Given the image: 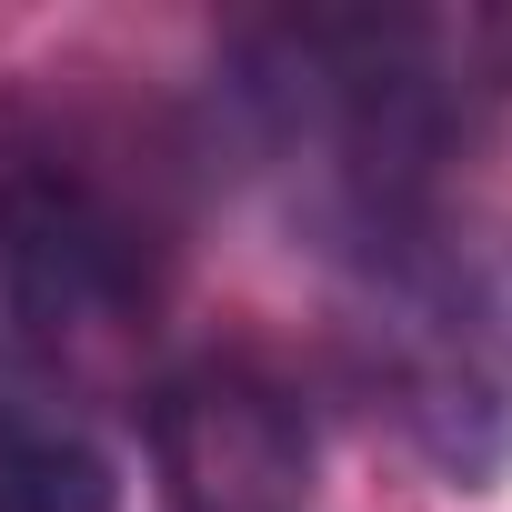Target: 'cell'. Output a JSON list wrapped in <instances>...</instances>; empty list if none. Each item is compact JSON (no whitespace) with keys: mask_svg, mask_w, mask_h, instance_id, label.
Returning <instances> with one entry per match:
<instances>
[{"mask_svg":"<svg viewBox=\"0 0 512 512\" xmlns=\"http://www.w3.org/2000/svg\"><path fill=\"white\" fill-rule=\"evenodd\" d=\"M121 482L101 442L51 402H0V512H111Z\"/></svg>","mask_w":512,"mask_h":512,"instance_id":"5","label":"cell"},{"mask_svg":"<svg viewBox=\"0 0 512 512\" xmlns=\"http://www.w3.org/2000/svg\"><path fill=\"white\" fill-rule=\"evenodd\" d=\"M362 362L402 442L452 482L512 472V221L442 211L362 262Z\"/></svg>","mask_w":512,"mask_h":512,"instance_id":"2","label":"cell"},{"mask_svg":"<svg viewBox=\"0 0 512 512\" xmlns=\"http://www.w3.org/2000/svg\"><path fill=\"white\" fill-rule=\"evenodd\" d=\"M161 512H312V422L262 362H191L151 402Z\"/></svg>","mask_w":512,"mask_h":512,"instance_id":"4","label":"cell"},{"mask_svg":"<svg viewBox=\"0 0 512 512\" xmlns=\"http://www.w3.org/2000/svg\"><path fill=\"white\" fill-rule=\"evenodd\" d=\"M512 101L502 11H282L221 61V131L362 272L452 211Z\"/></svg>","mask_w":512,"mask_h":512,"instance_id":"1","label":"cell"},{"mask_svg":"<svg viewBox=\"0 0 512 512\" xmlns=\"http://www.w3.org/2000/svg\"><path fill=\"white\" fill-rule=\"evenodd\" d=\"M161 282V221L81 141L31 131L0 151V342L81 352L121 332Z\"/></svg>","mask_w":512,"mask_h":512,"instance_id":"3","label":"cell"}]
</instances>
